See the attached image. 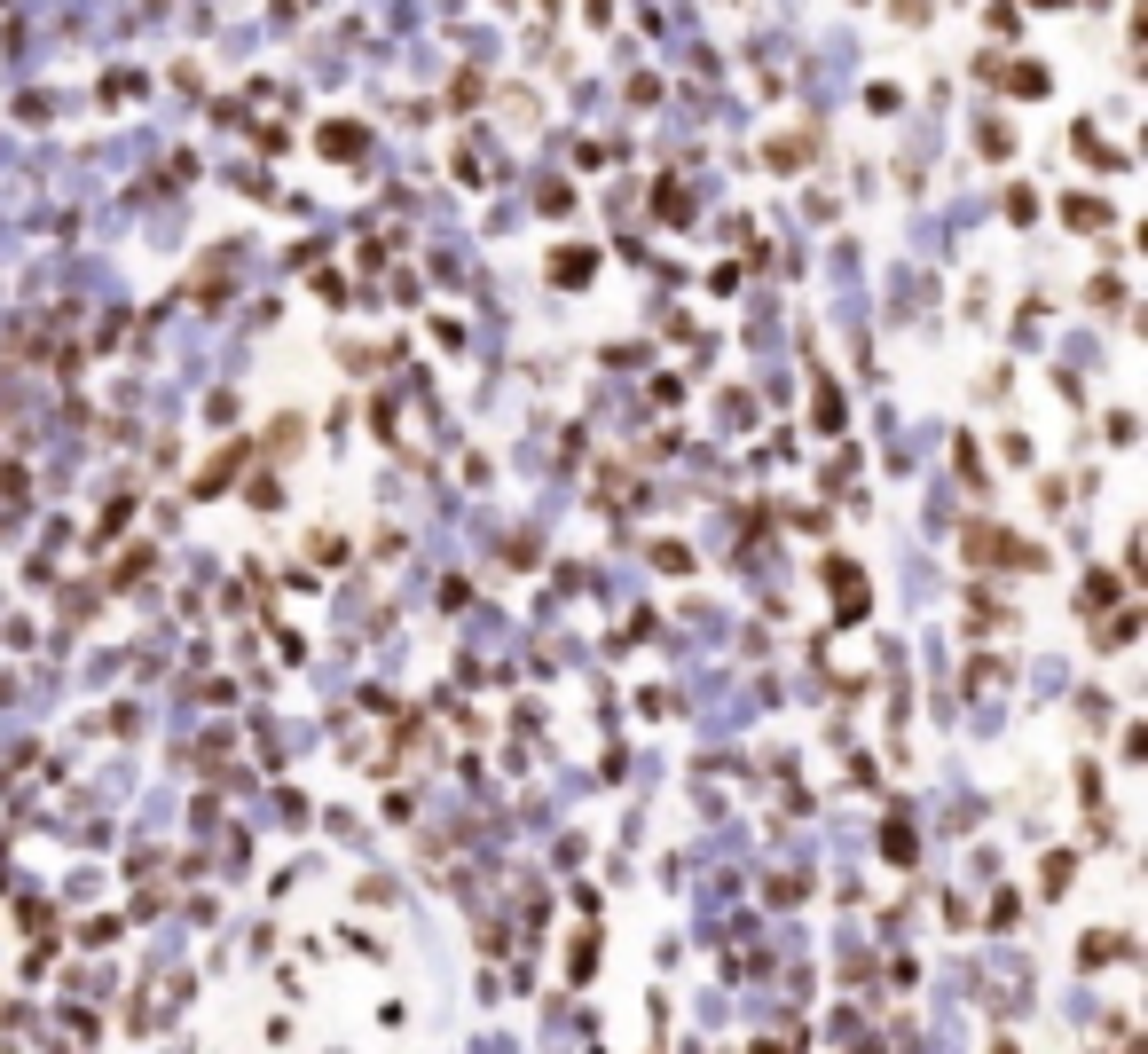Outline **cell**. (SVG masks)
I'll return each mask as SVG.
<instances>
[{
  "label": "cell",
  "instance_id": "1",
  "mask_svg": "<svg viewBox=\"0 0 1148 1054\" xmlns=\"http://www.w3.org/2000/svg\"><path fill=\"white\" fill-rule=\"evenodd\" d=\"M323 158H362V126H355V119L323 126Z\"/></svg>",
  "mask_w": 1148,
  "mask_h": 1054
},
{
  "label": "cell",
  "instance_id": "2",
  "mask_svg": "<svg viewBox=\"0 0 1148 1054\" xmlns=\"http://www.w3.org/2000/svg\"><path fill=\"white\" fill-rule=\"evenodd\" d=\"M550 283H590V252H550Z\"/></svg>",
  "mask_w": 1148,
  "mask_h": 1054
},
{
  "label": "cell",
  "instance_id": "3",
  "mask_svg": "<svg viewBox=\"0 0 1148 1054\" xmlns=\"http://www.w3.org/2000/svg\"><path fill=\"white\" fill-rule=\"evenodd\" d=\"M1062 213H1070V221H1077V229H1101V221H1109V205H1101V197H1070V205H1062Z\"/></svg>",
  "mask_w": 1148,
  "mask_h": 1054
},
{
  "label": "cell",
  "instance_id": "4",
  "mask_svg": "<svg viewBox=\"0 0 1148 1054\" xmlns=\"http://www.w3.org/2000/svg\"><path fill=\"white\" fill-rule=\"evenodd\" d=\"M1124 952V936H1086L1077 944V960H1086V968H1101V960H1117Z\"/></svg>",
  "mask_w": 1148,
  "mask_h": 1054
},
{
  "label": "cell",
  "instance_id": "5",
  "mask_svg": "<svg viewBox=\"0 0 1148 1054\" xmlns=\"http://www.w3.org/2000/svg\"><path fill=\"white\" fill-rule=\"evenodd\" d=\"M1007 87H1014V95H1046V72H1039V63H1014Z\"/></svg>",
  "mask_w": 1148,
  "mask_h": 1054
},
{
  "label": "cell",
  "instance_id": "6",
  "mask_svg": "<svg viewBox=\"0 0 1148 1054\" xmlns=\"http://www.w3.org/2000/svg\"><path fill=\"white\" fill-rule=\"evenodd\" d=\"M1109 599H1117V583H1109V575H1093L1086 590H1077V606H1086V614H1093V606H1109Z\"/></svg>",
  "mask_w": 1148,
  "mask_h": 1054
}]
</instances>
